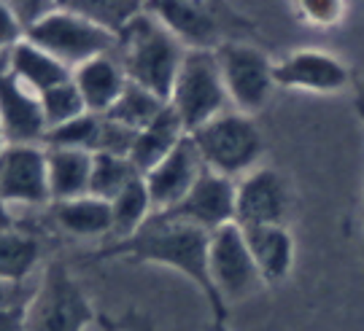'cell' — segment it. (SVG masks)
<instances>
[{
	"label": "cell",
	"instance_id": "19",
	"mask_svg": "<svg viewBox=\"0 0 364 331\" xmlns=\"http://www.w3.org/2000/svg\"><path fill=\"white\" fill-rule=\"evenodd\" d=\"M6 63H9V70L16 76V81L25 84L27 89L36 92V94H43L52 87H60L73 76L70 67H65L60 60H54L52 54H46L27 38H22L14 49L6 51Z\"/></svg>",
	"mask_w": 364,
	"mask_h": 331
},
{
	"label": "cell",
	"instance_id": "38",
	"mask_svg": "<svg viewBox=\"0 0 364 331\" xmlns=\"http://www.w3.org/2000/svg\"><path fill=\"white\" fill-rule=\"evenodd\" d=\"M6 146H9V143H6V135H3V127H0V153H3Z\"/></svg>",
	"mask_w": 364,
	"mask_h": 331
},
{
	"label": "cell",
	"instance_id": "30",
	"mask_svg": "<svg viewBox=\"0 0 364 331\" xmlns=\"http://www.w3.org/2000/svg\"><path fill=\"white\" fill-rule=\"evenodd\" d=\"M22 38H25V30L16 22L11 3L0 0V54H6L9 49H14Z\"/></svg>",
	"mask_w": 364,
	"mask_h": 331
},
{
	"label": "cell",
	"instance_id": "11",
	"mask_svg": "<svg viewBox=\"0 0 364 331\" xmlns=\"http://www.w3.org/2000/svg\"><path fill=\"white\" fill-rule=\"evenodd\" d=\"M0 200L6 205L52 202L43 146H6L0 153Z\"/></svg>",
	"mask_w": 364,
	"mask_h": 331
},
{
	"label": "cell",
	"instance_id": "6",
	"mask_svg": "<svg viewBox=\"0 0 364 331\" xmlns=\"http://www.w3.org/2000/svg\"><path fill=\"white\" fill-rule=\"evenodd\" d=\"M168 105L178 114L189 135L208 124L210 119L230 111V97L213 51H186L178 76L173 81Z\"/></svg>",
	"mask_w": 364,
	"mask_h": 331
},
{
	"label": "cell",
	"instance_id": "14",
	"mask_svg": "<svg viewBox=\"0 0 364 331\" xmlns=\"http://www.w3.org/2000/svg\"><path fill=\"white\" fill-rule=\"evenodd\" d=\"M146 11L154 13L186 51H216L221 40V25L213 9L189 0H151L144 3Z\"/></svg>",
	"mask_w": 364,
	"mask_h": 331
},
{
	"label": "cell",
	"instance_id": "28",
	"mask_svg": "<svg viewBox=\"0 0 364 331\" xmlns=\"http://www.w3.org/2000/svg\"><path fill=\"white\" fill-rule=\"evenodd\" d=\"M41 97V108H43V119H46V127H63L68 121H73L78 116L87 114V105H84V97L81 92L76 89L73 78L60 84V87H52L49 92L38 94Z\"/></svg>",
	"mask_w": 364,
	"mask_h": 331
},
{
	"label": "cell",
	"instance_id": "20",
	"mask_svg": "<svg viewBox=\"0 0 364 331\" xmlns=\"http://www.w3.org/2000/svg\"><path fill=\"white\" fill-rule=\"evenodd\" d=\"M46 167H49L52 205L70 202L90 194L92 153L73 148H46Z\"/></svg>",
	"mask_w": 364,
	"mask_h": 331
},
{
	"label": "cell",
	"instance_id": "10",
	"mask_svg": "<svg viewBox=\"0 0 364 331\" xmlns=\"http://www.w3.org/2000/svg\"><path fill=\"white\" fill-rule=\"evenodd\" d=\"M151 216L168 224H183L213 234L221 227L235 224V180L205 170L181 202Z\"/></svg>",
	"mask_w": 364,
	"mask_h": 331
},
{
	"label": "cell",
	"instance_id": "37",
	"mask_svg": "<svg viewBox=\"0 0 364 331\" xmlns=\"http://www.w3.org/2000/svg\"><path fill=\"white\" fill-rule=\"evenodd\" d=\"M203 331H232L230 326H227V320H213L210 318L208 323H205V329Z\"/></svg>",
	"mask_w": 364,
	"mask_h": 331
},
{
	"label": "cell",
	"instance_id": "8",
	"mask_svg": "<svg viewBox=\"0 0 364 331\" xmlns=\"http://www.w3.org/2000/svg\"><path fill=\"white\" fill-rule=\"evenodd\" d=\"M208 275L221 302H243L259 291V269L251 259L243 229L237 224H227L210 234L208 242Z\"/></svg>",
	"mask_w": 364,
	"mask_h": 331
},
{
	"label": "cell",
	"instance_id": "16",
	"mask_svg": "<svg viewBox=\"0 0 364 331\" xmlns=\"http://www.w3.org/2000/svg\"><path fill=\"white\" fill-rule=\"evenodd\" d=\"M70 78L84 97L87 114L95 116L108 114L127 87V76L119 65L117 54H103V57H95L90 63L78 65Z\"/></svg>",
	"mask_w": 364,
	"mask_h": 331
},
{
	"label": "cell",
	"instance_id": "4",
	"mask_svg": "<svg viewBox=\"0 0 364 331\" xmlns=\"http://www.w3.org/2000/svg\"><path fill=\"white\" fill-rule=\"evenodd\" d=\"M97 320L90 296L63 261H52L27 296L25 331H84Z\"/></svg>",
	"mask_w": 364,
	"mask_h": 331
},
{
	"label": "cell",
	"instance_id": "26",
	"mask_svg": "<svg viewBox=\"0 0 364 331\" xmlns=\"http://www.w3.org/2000/svg\"><path fill=\"white\" fill-rule=\"evenodd\" d=\"M100 121L103 116L95 114H84L68 121L63 127L46 129L41 146L43 148H73V151H87L95 156V148H97V135H100Z\"/></svg>",
	"mask_w": 364,
	"mask_h": 331
},
{
	"label": "cell",
	"instance_id": "24",
	"mask_svg": "<svg viewBox=\"0 0 364 331\" xmlns=\"http://www.w3.org/2000/svg\"><path fill=\"white\" fill-rule=\"evenodd\" d=\"M138 178H144V175L124 156H111V153H95L92 156L90 194L97 200H105V202L117 200L119 194Z\"/></svg>",
	"mask_w": 364,
	"mask_h": 331
},
{
	"label": "cell",
	"instance_id": "5",
	"mask_svg": "<svg viewBox=\"0 0 364 331\" xmlns=\"http://www.w3.org/2000/svg\"><path fill=\"white\" fill-rule=\"evenodd\" d=\"M25 38L70 70H76L78 65L90 63L95 57L117 54V36L68 9L65 3H57L38 25L27 30Z\"/></svg>",
	"mask_w": 364,
	"mask_h": 331
},
{
	"label": "cell",
	"instance_id": "27",
	"mask_svg": "<svg viewBox=\"0 0 364 331\" xmlns=\"http://www.w3.org/2000/svg\"><path fill=\"white\" fill-rule=\"evenodd\" d=\"M65 6L87 16L95 25L105 27L114 36H119V30L144 9V3H124V0H68Z\"/></svg>",
	"mask_w": 364,
	"mask_h": 331
},
{
	"label": "cell",
	"instance_id": "23",
	"mask_svg": "<svg viewBox=\"0 0 364 331\" xmlns=\"http://www.w3.org/2000/svg\"><path fill=\"white\" fill-rule=\"evenodd\" d=\"M165 105L168 102L162 100V97H156V94H151L144 87L127 81L122 97L114 102V108L105 114V119H111V121H117V124L132 129V132H141V129L149 127L156 116L162 114Z\"/></svg>",
	"mask_w": 364,
	"mask_h": 331
},
{
	"label": "cell",
	"instance_id": "22",
	"mask_svg": "<svg viewBox=\"0 0 364 331\" xmlns=\"http://www.w3.org/2000/svg\"><path fill=\"white\" fill-rule=\"evenodd\" d=\"M41 261V242L19 229L0 232V281L9 286L25 283Z\"/></svg>",
	"mask_w": 364,
	"mask_h": 331
},
{
	"label": "cell",
	"instance_id": "18",
	"mask_svg": "<svg viewBox=\"0 0 364 331\" xmlns=\"http://www.w3.org/2000/svg\"><path fill=\"white\" fill-rule=\"evenodd\" d=\"M189 132L183 127V121L178 119V114L165 105L162 114L156 116L154 121L144 127L141 132H135V143H132V151H130V162L132 167L146 175L151 173L168 153L176 151V146L186 138Z\"/></svg>",
	"mask_w": 364,
	"mask_h": 331
},
{
	"label": "cell",
	"instance_id": "15",
	"mask_svg": "<svg viewBox=\"0 0 364 331\" xmlns=\"http://www.w3.org/2000/svg\"><path fill=\"white\" fill-rule=\"evenodd\" d=\"M203 173H205V165H203V159H200L192 138L186 135L176 146V151L168 153L151 173L144 175L146 191H149V200H151L154 213L168 210L176 202H181L183 197L192 191V186L200 180Z\"/></svg>",
	"mask_w": 364,
	"mask_h": 331
},
{
	"label": "cell",
	"instance_id": "3",
	"mask_svg": "<svg viewBox=\"0 0 364 331\" xmlns=\"http://www.w3.org/2000/svg\"><path fill=\"white\" fill-rule=\"evenodd\" d=\"M189 138L197 146L205 170L230 180H240L251 170H257V162L264 151V138L257 121L235 108L210 119Z\"/></svg>",
	"mask_w": 364,
	"mask_h": 331
},
{
	"label": "cell",
	"instance_id": "1",
	"mask_svg": "<svg viewBox=\"0 0 364 331\" xmlns=\"http://www.w3.org/2000/svg\"><path fill=\"white\" fill-rule=\"evenodd\" d=\"M208 232L183 227V224H168V221H159L151 216L135 234L111 242V245H103L92 259L95 261L124 259L130 264L151 261V264L176 269L186 281L195 283V288L208 302L213 320H227V305L221 302V296L216 293L208 275Z\"/></svg>",
	"mask_w": 364,
	"mask_h": 331
},
{
	"label": "cell",
	"instance_id": "21",
	"mask_svg": "<svg viewBox=\"0 0 364 331\" xmlns=\"http://www.w3.org/2000/svg\"><path fill=\"white\" fill-rule=\"evenodd\" d=\"M54 224L73 237H103L114 229L111 218V202L97 200V197H78L70 202H57L52 207Z\"/></svg>",
	"mask_w": 364,
	"mask_h": 331
},
{
	"label": "cell",
	"instance_id": "13",
	"mask_svg": "<svg viewBox=\"0 0 364 331\" xmlns=\"http://www.w3.org/2000/svg\"><path fill=\"white\" fill-rule=\"evenodd\" d=\"M275 87L332 94L351 84L348 65L321 49H299L273 65Z\"/></svg>",
	"mask_w": 364,
	"mask_h": 331
},
{
	"label": "cell",
	"instance_id": "34",
	"mask_svg": "<svg viewBox=\"0 0 364 331\" xmlns=\"http://www.w3.org/2000/svg\"><path fill=\"white\" fill-rule=\"evenodd\" d=\"M16 288H19V286H9V283L0 281V310H6V307H11V305H16V302H22ZM25 299H27V296H25Z\"/></svg>",
	"mask_w": 364,
	"mask_h": 331
},
{
	"label": "cell",
	"instance_id": "9",
	"mask_svg": "<svg viewBox=\"0 0 364 331\" xmlns=\"http://www.w3.org/2000/svg\"><path fill=\"white\" fill-rule=\"evenodd\" d=\"M291 207L287 178L273 167H257L235 180V224L251 227H284Z\"/></svg>",
	"mask_w": 364,
	"mask_h": 331
},
{
	"label": "cell",
	"instance_id": "33",
	"mask_svg": "<svg viewBox=\"0 0 364 331\" xmlns=\"http://www.w3.org/2000/svg\"><path fill=\"white\" fill-rule=\"evenodd\" d=\"M25 307H27V299L6 307V310H0V331H25Z\"/></svg>",
	"mask_w": 364,
	"mask_h": 331
},
{
	"label": "cell",
	"instance_id": "32",
	"mask_svg": "<svg viewBox=\"0 0 364 331\" xmlns=\"http://www.w3.org/2000/svg\"><path fill=\"white\" fill-rule=\"evenodd\" d=\"M103 331H154V323L141 310H127L122 318H97Z\"/></svg>",
	"mask_w": 364,
	"mask_h": 331
},
{
	"label": "cell",
	"instance_id": "35",
	"mask_svg": "<svg viewBox=\"0 0 364 331\" xmlns=\"http://www.w3.org/2000/svg\"><path fill=\"white\" fill-rule=\"evenodd\" d=\"M9 229H16V224H14V216H11V210H9V205L0 200V232H9Z\"/></svg>",
	"mask_w": 364,
	"mask_h": 331
},
{
	"label": "cell",
	"instance_id": "25",
	"mask_svg": "<svg viewBox=\"0 0 364 331\" xmlns=\"http://www.w3.org/2000/svg\"><path fill=\"white\" fill-rule=\"evenodd\" d=\"M151 213H154V207H151L144 178L132 180L117 200H111V218H114L111 234H117V240L130 237L151 218Z\"/></svg>",
	"mask_w": 364,
	"mask_h": 331
},
{
	"label": "cell",
	"instance_id": "31",
	"mask_svg": "<svg viewBox=\"0 0 364 331\" xmlns=\"http://www.w3.org/2000/svg\"><path fill=\"white\" fill-rule=\"evenodd\" d=\"M57 3H41V0H19V3H11L14 9V16H16V22L22 25V30H30V27H36L46 16V13L52 11Z\"/></svg>",
	"mask_w": 364,
	"mask_h": 331
},
{
	"label": "cell",
	"instance_id": "7",
	"mask_svg": "<svg viewBox=\"0 0 364 331\" xmlns=\"http://www.w3.org/2000/svg\"><path fill=\"white\" fill-rule=\"evenodd\" d=\"M213 54H216L221 81H224V89L235 111L246 116L259 114L270 102L275 89L273 60L262 49L251 43H240V40H224Z\"/></svg>",
	"mask_w": 364,
	"mask_h": 331
},
{
	"label": "cell",
	"instance_id": "36",
	"mask_svg": "<svg viewBox=\"0 0 364 331\" xmlns=\"http://www.w3.org/2000/svg\"><path fill=\"white\" fill-rule=\"evenodd\" d=\"M353 108H356V114H359V119H362V124H364V87H359V92H356Z\"/></svg>",
	"mask_w": 364,
	"mask_h": 331
},
{
	"label": "cell",
	"instance_id": "2",
	"mask_svg": "<svg viewBox=\"0 0 364 331\" xmlns=\"http://www.w3.org/2000/svg\"><path fill=\"white\" fill-rule=\"evenodd\" d=\"M186 49L168 27L146 11V6L132 16L117 36V60L127 81L149 89L168 102L173 81L178 76Z\"/></svg>",
	"mask_w": 364,
	"mask_h": 331
},
{
	"label": "cell",
	"instance_id": "12",
	"mask_svg": "<svg viewBox=\"0 0 364 331\" xmlns=\"http://www.w3.org/2000/svg\"><path fill=\"white\" fill-rule=\"evenodd\" d=\"M0 127L9 146H41L49 129L41 97L16 81L6 54H0Z\"/></svg>",
	"mask_w": 364,
	"mask_h": 331
},
{
	"label": "cell",
	"instance_id": "29",
	"mask_svg": "<svg viewBox=\"0 0 364 331\" xmlns=\"http://www.w3.org/2000/svg\"><path fill=\"white\" fill-rule=\"evenodd\" d=\"M297 13L313 27H335L346 16V3L340 0H302Z\"/></svg>",
	"mask_w": 364,
	"mask_h": 331
},
{
	"label": "cell",
	"instance_id": "17",
	"mask_svg": "<svg viewBox=\"0 0 364 331\" xmlns=\"http://www.w3.org/2000/svg\"><path fill=\"white\" fill-rule=\"evenodd\" d=\"M251 259L264 286H278L294 267V237L287 227H251L243 229Z\"/></svg>",
	"mask_w": 364,
	"mask_h": 331
}]
</instances>
